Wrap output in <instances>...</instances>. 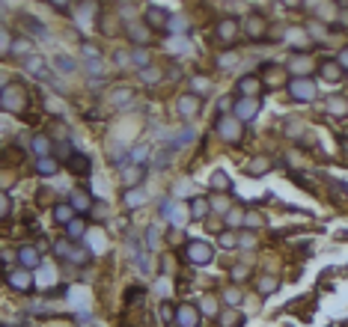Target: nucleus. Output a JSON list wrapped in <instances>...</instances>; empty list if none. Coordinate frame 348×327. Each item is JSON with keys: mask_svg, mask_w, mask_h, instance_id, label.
<instances>
[{"mask_svg": "<svg viewBox=\"0 0 348 327\" xmlns=\"http://www.w3.org/2000/svg\"><path fill=\"white\" fill-rule=\"evenodd\" d=\"M9 283H12V289H18V292H30V289H33V280H30V274H27V271H12Z\"/></svg>", "mask_w": 348, "mask_h": 327, "instance_id": "8", "label": "nucleus"}, {"mask_svg": "<svg viewBox=\"0 0 348 327\" xmlns=\"http://www.w3.org/2000/svg\"><path fill=\"white\" fill-rule=\"evenodd\" d=\"M54 250H57V256H63V259H68V262H87V253L81 250V247H72V244H63V241H57L54 244Z\"/></svg>", "mask_w": 348, "mask_h": 327, "instance_id": "5", "label": "nucleus"}, {"mask_svg": "<svg viewBox=\"0 0 348 327\" xmlns=\"http://www.w3.org/2000/svg\"><path fill=\"white\" fill-rule=\"evenodd\" d=\"M65 167H68L75 176H87V173H90V158H87V155H72V158L65 161Z\"/></svg>", "mask_w": 348, "mask_h": 327, "instance_id": "7", "label": "nucleus"}, {"mask_svg": "<svg viewBox=\"0 0 348 327\" xmlns=\"http://www.w3.org/2000/svg\"><path fill=\"white\" fill-rule=\"evenodd\" d=\"M84 232H87V226H84L81 220H72V223H68V238H81Z\"/></svg>", "mask_w": 348, "mask_h": 327, "instance_id": "24", "label": "nucleus"}, {"mask_svg": "<svg viewBox=\"0 0 348 327\" xmlns=\"http://www.w3.org/2000/svg\"><path fill=\"white\" fill-rule=\"evenodd\" d=\"M0 107H3V110H9V113L24 110V107H27V93H24V87L9 84V87L3 90V96H0Z\"/></svg>", "mask_w": 348, "mask_h": 327, "instance_id": "1", "label": "nucleus"}, {"mask_svg": "<svg viewBox=\"0 0 348 327\" xmlns=\"http://www.w3.org/2000/svg\"><path fill=\"white\" fill-rule=\"evenodd\" d=\"M18 259H21V265H27V268L42 265V259H39V250H36V247H21V250H18Z\"/></svg>", "mask_w": 348, "mask_h": 327, "instance_id": "11", "label": "nucleus"}, {"mask_svg": "<svg viewBox=\"0 0 348 327\" xmlns=\"http://www.w3.org/2000/svg\"><path fill=\"white\" fill-rule=\"evenodd\" d=\"M158 77H161L158 68H143V80H149V84H152V80H158Z\"/></svg>", "mask_w": 348, "mask_h": 327, "instance_id": "31", "label": "nucleus"}, {"mask_svg": "<svg viewBox=\"0 0 348 327\" xmlns=\"http://www.w3.org/2000/svg\"><path fill=\"white\" fill-rule=\"evenodd\" d=\"M54 217H57L60 223H68V220H72V208H68V205H60V208L54 211Z\"/></svg>", "mask_w": 348, "mask_h": 327, "instance_id": "27", "label": "nucleus"}, {"mask_svg": "<svg viewBox=\"0 0 348 327\" xmlns=\"http://www.w3.org/2000/svg\"><path fill=\"white\" fill-rule=\"evenodd\" d=\"M155 244H158V235H155V226H149V247L155 250Z\"/></svg>", "mask_w": 348, "mask_h": 327, "instance_id": "40", "label": "nucleus"}, {"mask_svg": "<svg viewBox=\"0 0 348 327\" xmlns=\"http://www.w3.org/2000/svg\"><path fill=\"white\" fill-rule=\"evenodd\" d=\"M327 107H330V113H345L348 101H342V98H330V104H327Z\"/></svg>", "mask_w": 348, "mask_h": 327, "instance_id": "25", "label": "nucleus"}, {"mask_svg": "<svg viewBox=\"0 0 348 327\" xmlns=\"http://www.w3.org/2000/svg\"><path fill=\"white\" fill-rule=\"evenodd\" d=\"M72 68H75V65H72V60H68V57H57V71H65V74H68Z\"/></svg>", "mask_w": 348, "mask_h": 327, "instance_id": "30", "label": "nucleus"}, {"mask_svg": "<svg viewBox=\"0 0 348 327\" xmlns=\"http://www.w3.org/2000/svg\"><path fill=\"white\" fill-rule=\"evenodd\" d=\"M190 205H193V208H190V217H193V220H199V217L205 214V199H193Z\"/></svg>", "mask_w": 348, "mask_h": 327, "instance_id": "21", "label": "nucleus"}, {"mask_svg": "<svg viewBox=\"0 0 348 327\" xmlns=\"http://www.w3.org/2000/svg\"><path fill=\"white\" fill-rule=\"evenodd\" d=\"M289 93H292V98H298V101H313L318 90H316V84H313L310 77H298V80H292Z\"/></svg>", "mask_w": 348, "mask_h": 327, "instance_id": "3", "label": "nucleus"}, {"mask_svg": "<svg viewBox=\"0 0 348 327\" xmlns=\"http://www.w3.org/2000/svg\"><path fill=\"white\" fill-rule=\"evenodd\" d=\"M185 259L193 262V265H208V262L215 259V253H212V247L205 241H190L188 247H185Z\"/></svg>", "mask_w": 348, "mask_h": 327, "instance_id": "2", "label": "nucleus"}, {"mask_svg": "<svg viewBox=\"0 0 348 327\" xmlns=\"http://www.w3.org/2000/svg\"><path fill=\"white\" fill-rule=\"evenodd\" d=\"M143 167H137V170H125V185H140L143 182Z\"/></svg>", "mask_w": 348, "mask_h": 327, "instance_id": "20", "label": "nucleus"}, {"mask_svg": "<svg viewBox=\"0 0 348 327\" xmlns=\"http://www.w3.org/2000/svg\"><path fill=\"white\" fill-rule=\"evenodd\" d=\"M268 167H271V161H265V158H259V161H256V164H250V167H247V173H250V176H259V173H265Z\"/></svg>", "mask_w": 348, "mask_h": 327, "instance_id": "23", "label": "nucleus"}, {"mask_svg": "<svg viewBox=\"0 0 348 327\" xmlns=\"http://www.w3.org/2000/svg\"><path fill=\"white\" fill-rule=\"evenodd\" d=\"M274 286H277V280H262V283H259V289H262V292H271Z\"/></svg>", "mask_w": 348, "mask_h": 327, "instance_id": "37", "label": "nucleus"}, {"mask_svg": "<svg viewBox=\"0 0 348 327\" xmlns=\"http://www.w3.org/2000/svg\"><path fill=\"white\" fill-rule=\"evenodd\" d=\"M6 48H12V45H9V33H6L3 27H0V54H3Z\"/></svg>", "mask_w": 348, "mask_h": 327, "instance_id": "33", "label": "nucleus"}, {"mask_svg": "<svg viewBox=\"0 0 348 327\" xmlns=\"http://www.w3.org/2000/svg\"><path fill=\"white\" fill-rule=\"evenodd\" d=\"M256 113H259V101H256V98H241V101H235V116H238L241 122L253 119Z\"/></svg>", "mask_w": 348, "mask_h": 327, "instance_id": "4", "label": "nucleus"}, {"mask_svg": "<svg viewBox=\"0 0 348 327\" xmlns=\"http://www.w3.org/2000/svg\"><path fill=\"white\" fill-rule=\"evenodd\" d=\"M196 110H199V98H196V96H182V98H179V113L193 116Z\"/></svg>", "mask_w": 348, "mask_h": 327, "instance_id": "12", "label": "nucleus"}, {"mask_svg": "<svg viewBox=\"0 0 348 327\" xmlns=\"http://www.w3.org/2000/svg\"><path fill=\"white\" fill-rule=\"evenodd\" d=\"M238 90H241L244 98H250L256 90H259V77H241V80H238Z\"/></svg>", "mask_w": 348, "mask_h": 327, "instance_id": "15", "label": "nucleus"}, {"mask_svg": "<svg viewBox=\"0 0 348 327\" xmlns=\"http://www.w3.org/2000/svg\"><path fill=\"white\" fill-rule=\"evenodd\" d=\"M339 63H342V68H348V48L342 51V57H339Z\"/></svg>", "mask_w": 348, "mask_h": 327, "instance_id": "43", "label": "nucleus"}, {"mask_svg": "<svg viewBox=\"0 0 348 327\" xmlns=\"http://www.w3.org/2000/svg\"><path fill=\"white\" fill-rule=\"evenodd\" d=\"M212 188H215V191H226V188H229L226 173H215V176H212Z\"/></svg>", "mask_w": 348, "mask_h": 327, "instance_id": "22", "label": "nucleus"}, {"mask_svg": "<svg viewBox=\"0 0 348 327\" xmlns=\"http://www.w3.org/2000/svg\"><path fill=\"white\" fill-rule=\"evenodd\" d=\"M193 87H196V90L202 93V90H208V80H202V77H196V80H193Z\"/></svg>", "mask_w": 348, "mask_h": 327, "instance_id": "41", "label": "nucleus"}, {"mask_svg": "<svg viewBox=\"0 0 348 327\" xmlns=\"http://www.w3.org/2000/svg\"><path fill=\"white\" fill-rule=\"evenodd\" d=\"M128 60H131V54H125V51H119V54H116V63H119V65H128Z\"/></svg>", "mask_w": 348, "mask_h": 327, "instance_id": "39", "label": "nucleus"}, {"mask_svg": "<svg viewBox=\"0 0 348 327\" xmlns=\"http://www.w3.org/2000/svg\"><path fill=\"white\" fill-rule=\"evenodd\" d=\"M27 71H33V74H45L42 60H39V57H30V60H27Z\"/></svg>", "mask_w": 348, "mask_h": 327, "instance_id": "26", "label": "nucleus"}, {"mask_svg": "<svg viewBox=\"0 0 348 327\" xmlns=\"http://www.w3.org/2000/svg\"><path fill=\"white\" fill-rule=\"evenodd\" d=\"M289 42L292 45H301V48H310V39L304 30H289Z\"/></svg>", "mask_w": 348, "mask_h": 327, "instance_id": "19", "label": "nucleus"}, {"mask_svg": "<svg viewBox=\"0 0 348 327\" xmlns=\"http://www.w3.org/2000/svg\"><path fill=\"white\" fill-rule=\"evenodd\" d=\"M87 71H90V74H104L107 68L101 65V60H90V63H87Z\"/></svg>", "mask_w": 348, "mask_h": 327, "instance_id": "29", "label": "nucleus"}, {"mask_svg": "<svg viewBox=\"0 0 348 327\" xmlns=\"http://www.w3.org/2000/svg\"><path fill=\"white\" fill-rule=\"evenodd\" d=\"M0 87H3V90H6V87H9V77H6V74H3V71H0Z\"/></svg>", "mask_w": 348, "mask_h": 327, "instance_id": "44", "label": "nucleus"}, {"mask_svg": "<svg viewBox=\"0 0 348 327\" xmlns=\"http://www.w3.org/2000/svg\"><path fill=\"white\" fill-rule=\"evenodd\" d=\"M131 98V90H119V93H113V101H128Z\"/></svg>", "mask_w": 348, "mask_h": 327, "instance_id": "36", "label": "nucleus"}, {"mask_svg": "<svg viewBox=\"0 0 348 327\" xmlns=\"http://www.w3.org/2000/svg\"><path fill=\"white\" fill-rule=\"evenodd\" d=\"M36 167H39V173H42V176H51V173H57V167H60V164L48 155V158H39V161H36Z\"/></svg>", "mask_w": 348, "mask_h": 327, "instance_id": "16", "label": "nucleus"}, {"mask_svg": "<svg viewBox=\"0 0 348 327\" xmlns=\"http://www.w3.org/2000/svg\"><path fill=\"white\" fill-rule=\"evenodd\" d=\"M235 33H238V24H235V21H221V24H218V39H221V42H232Z\"/></svg>", "mask_w": 348, "mask_h": 327, "instance_id": "13", "label": "nucleus"}, {"mask_svg": "<svg viewBox=\"0 0 348 327\" xmlns=\"http://www.w3.org/2000/svg\"><path fill=\"white\" fill-rule=\"evenodd\" d=\"M176 318H179V324L182 327H196L199 324V315H196L193 306H179V315H176Z\"/></svg>", "mask_w": 348, "mask_h": 327, "instance_id": "9", "label": "nucleus"}, {"mask_svg": "<svg viewBox=\"0 0 348 327\" xmlns=\"http://www.w3.org/2000/svg\"><path fill=\"white\" fill-rule=\"evenodd\" d=\"M131 60H134V63H137V65H146V60H149V54H146V51H134V54H131Z\"/></svg>", "mask_w": 348, "mask_h": 327, "instance_id": "32", "label": "nucleus"}, {"mask_svg": "<svg viewBox=\"0 0 348 327\" xmlns=\"http://www.w3.org/2000/svg\"><path fill=\"white\" fill-rule=\"evenodd\" d=\"M48 149H51V140H48V137H36V140H33V152H36L39 158H48Z\"/></svg>", "mask_w": 348, "mask_h": 327, "instance_id": "18", "label": "nucleus"}, {"mask_svg": "<svg viewBox=\"0 0 348 327\" xmlns=\"http://www.w3.org/2000/svg\"><path fill=\"white\" fill-rule=\"evenodd\" d=\"M218 131H221L226 140H232V143L241 137V125H238V119H229V116H223L221 122H218Z\"/></svg>", "mask_w": 348, "mask_h": 327, "instance_id": "6", "label": "nucleus"}, {"mask_svg": "<svg viewBox=\"0 0 348 327\" xmlns=\"http://www.w3.org/2000/svg\"><path fill=\"white\" fill-rule=\"evenodd\" d=\"M152 27H167L170 24V15H167V9H158V6H149V18H146Z\"/></svg>", "mask_w": 348, "mask_h": 327, "instance_id": "10", "label": "nucleus"}, {"mask_svg": "<svg viewBox=\"0 0 348 327\" xmlns=\"http://www.w3.org/2000/svg\"><path fill=\"white\" fill-rule=\"evenodd\" d=\"M143 202H146V191H143V188L125 194V205H131V208H134V205H143Z\"/></svg>", "mask_w": 348, "mask_h": 327, "instance_id": "17", "label": "nucleus"}, {"mask_svg": "<svg viewBox=\"0 0 348 327\" xmlns=\"http://www.w3.org/2000/svg\"><path fill=\"white\" fill-rule=\"evenodd\" d=\"M235 60H238L235 54H223V57H221V65H235Z\"/></svg>", "mask_w": 348, "mask_h": 327, "instance_id": "38", "label": "nucleus"}, {"mask_svg": "<svg viewBox=\"0 0 348 327\" xmlns=\"http://www.w3.org/2000/svg\"><path fill=\"white\" fill-rule=\"evenodd\" d=\"M9 214V196L0 194V217H6Z\"/></svg>", "mask_w": 348, "mask_h": 327, "instance_id": "34", "label": "nucleus"}, {"mask_svg": "<svg viewBox=\"0 0 348 327\" xmlns=\"http://www.w3.org/2000/svg\"><path fill=\"white\" fill-rule=\"evenodd\" d=\"M84 57H93V60H98V48H95V45H84Z\"/></svg>", "mask_w": 348, "mask_h": 327, "instance_id": "35", "label": "nucleus"}, {"mask_svg": "<svg viewBox=\"0 0 348 327\" xmlns=\"http://www.w3.org/2000/svg\"><path fill=\"white\" fill-rule=\"evenodd\" d=\"M30 48H33V42H27V39H21V42H12V51H15V54H27Z\"/></svg>", "mask_w": 348, "mask_h": 327, "instance_id": "28", "label": "nucleus"}, {"mask_svg": "<svg viewBox=\"0 0 348 327\" xmlns=\"http://www.w3.org/2000/svg\"><path fill=\"white\" fill-rule=\"evenodd\" d=\"M68 205H72L75 211H87L93 202H90V196L84 194V191H75V194H72V199H68Z\"/></svg>", "mask_w": 348, "mask_h": 327, "instance_id": "14", "label": "nucleus"}, {"mask_svg": "<svg viewBox=\"0 0 348 327\" xmlns=\"http://www.w3.org/2000/svg\"><path fill=\"white\" fill-rule=\"evenodd\" d=\"M221 244H223V247H232V244H235V238H232V235H221Z\"/></svg>", "mask_w": 348, "mask_h": 327, "instance_id": "42", "label": "nucleus"}]
</instances>
